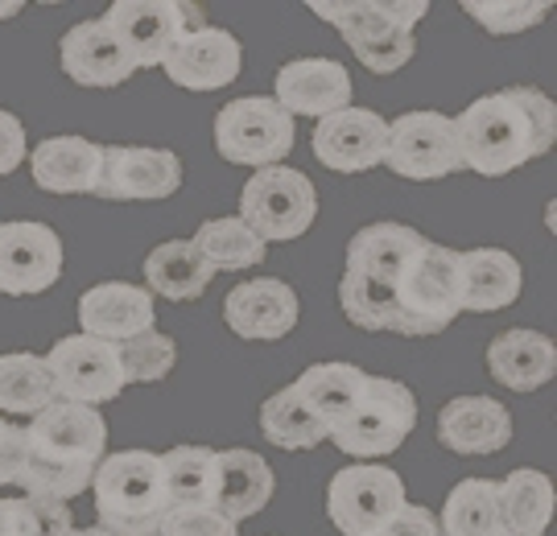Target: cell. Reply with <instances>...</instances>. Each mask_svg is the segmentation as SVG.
<instances>
[{
	"label": "cell",
	"instance_id": "6da1fadb",
	"mask_svg": "<svg viewBox=\"0 0 557 536\" xmlns=\"http://www.w3.org/2000/svg\"><path fill=\"white\" fill-rule=\"evenodd\" d=\"M462 170L483 178H504L524 161L545 158L557 140V108L537 87H504L479 96L455 116Z\"/></svg>",
	"mask_w": 557,
	"mask_h": 536
},
{
	"label": "cell",
	"instance_id": "7a4b0ae2",
	"mask_svg": "<svg viewBox=\"0 0 557 536\" xmlns=\"http://www.w3.org/2000/svg\"><path fill=\"white\" fill-rule=\"evenodd\" d=\"M25 478L21 496L71 503L75 496L91 491V478L108 458V421L100 409L54 400L25 425Z\"/></svg>",
	"mask_w": 557,
	"mask_h": 536
},
{
	"label": "cell",
	"instance_id": "3957f363",
	"mask_svg": "<svg viewBox=\"0 0 557 536\" xmlns=\"http://www.w3.org/2000/svg\"><path fill=\"white\" fill-rule=\"evenodd\" d=\"M96 516L112 536H158L170 512L165 483H161V454L153 450H120L100 462L91 478Z\"/></svg>",
	"mask_w": 557,
	"mask_h": 536
},
{
	"label": "cell",
	"instance_id": "277c9868",
	"mask_svg": "<svg viewBox=\"0 0 557 536\" xmlns=\"http://www.w3.org/2000/svg\"><path fill=\"white\" fill-rule=\"evenodd\" d=\"M462 314V294H458V252L425 239L409 273L397 281V335L430 338L442 335L450 322Z\"/></svg>",
	"mask_w": 557,
	"mask_h": 536
},
{
	"label": "cell",
	"instance_id": "5b68a950",
	"mask_svg": "<svg viewBox=\"0 0 557 536\" xmlns=\"http://www.w3.org/2000/svg\"><path fill=\"white\" fill-rule=\"evenodd\" d=\"M239 219L257 232L264 244H289L306 236L319 219L314 182L289 165L257 170L239 190Z\"/></svg>",
	"mask_w": 557,
	"mask_h": 536
},
{
	"label": "cell",
	"instance_id": "8992f818",
	"mask_svg": "<svg viewBox=\"0 0 557 536\" xmlns=\"http://www.w3.org/2000/svg\"><path fill=\"white\" fill-rule=\"evenodd\" d=\"M418 429V400L413 392L388 376H368L363 397L351 417L338 425L326 441L351 458H384L405 446V437Z\"/></svg>",
	"mask_w": 557,
	"mask_h": 536
},
{
	"label": "cell",
	"instance_id": "52a82bcc",
	"mask_svg": "<svg viewBox=\"0 0 557 536\" xmlns=\"http://www.w3.org/2000/svg\"><path fill=\"white\" fill-rule=\"evenodd\" d=\"M294 116L273 96H239L215 116V149L232 165L269 170L281 165L294 149Z\"/></svg>",
	"mask_w": 557,
	"mask_h": 536
},
{
	"label": "cell",
	"instance_id": "ba28073f",
	"mask_svg": "<svg viewBox=\"0 0 557 536\" xmlns=\"http://www.w3.org/2000/svg\"><path fill=\"white\" fill-rule=\"evenodd\" d=\"M108 29L116 34L120 50L128 54L133 71L161 66L178 38L207 25V13L190 0H116L108 9Z\"/></svg>",
	"mask_w": 557,
	"mask_h": 536
},
{
	"label": "cell",
	"instance_id": "9c48e42d",
	"mask_svg": "<svg viewBox=\"0 0 557 536\" xmlns=\"http://www.w3.org/2000/svg\"><path fill=\"white\" fill-rule=\"evenodd\" d=\"M409 503L393 466H343L326 487V516L343 536H376Z\"/></svg>",
	"mask_w": 557,
	"mask_h": 536
},
{
	"label": "cell",
	"instance_id": "30bf717a",
	"mask_svg": "<svg viewBox=\"0 0 557 536\" xmlns=\"http://www.w3.org/2000/svg\"><path fill=\"white\" fill-rule=\"evenodd\" d=\"M384 165L405 182H442L462 170L455 116L442 112H405L388 124Z\"/></svg>",
	"mask_w": 557,
	"mask_h": 536
},
{
	"label": "cell",
	"instance_id": "8fae6325",
	"mask_svg": "<svg viewBox=\"0 0 557 536\" xmlns=\"http://www.w3.org/2000/svg\"><path fill=\"white\" fill-rule=\"evenodd\" d=\"M46 367H50V379H54V392L59 400H71V404H87V409H100L108 400H116L128 384H124V372H120V356L116 342H100V338L87 335H66L50 347Z\"/></svg>",
	"mask_w": 557,
	"mask_h": 536
},
{
	"label": "cell",
	"instance_id": "7c38bea8",
	"mask_svg": "<svg viewBox=\"0 0 557 536\" xmlns=\"http://www.w3.org/2000/svg\"><path fill=\"white\" fill-rule=\"evenodd\" d=\"M182 186V158L145 145H100L96 199L103 202H158Z\"/></svg>",
	"mask_w": 557,
	"mask_h": 536
},
{
	"label": "cell",
	"instance_id": "4fadbf2b",
	"mask_svg": "<svg viewBox=\"0 0 557 536\" xmlns=\"http://www.w3.org/2000/svg\"><path fill=\"white\" fill-rule=\"evenodd\" d=\"M62 277V239L50 223L9 219L0 223V294L34 298Z\"/></svg>",
	"mask_w": 557,
	"mask_h": 536
},
{
	"label": "cell",
	"instance_id": "5bb4252c",
	"mask_svg": "<svg viewBox=\"0 0 557 536\" xmlns=\"http://www.w3.org/2000/svg\"><path fill=\"white\" fill-rule=\"evenodd\" d=\"M388 149V120L372 108H343L319 120L314 128V158L335 174H363L384 165Z\"/></svg>",
	"mask_w": 557,
	"mask_h": 536
},
{
	"label": "cell",
	"instance_id": "9a60e30c",
	"mask_svg": "<svg viewBox=\"0 0 557 536\" xmlns=\"http://www.w3.org/2000/svg\"><path fill=\"white\" fill-rule=\"evenodd\" d=\"M161 71H165V79L186 91H220L239 79L244 50H239L236 34H227L220 25H202L195 34L178 38V46L161 62Z\"/></svg>",
	"mask_w": 557,
	"mask_h": 536
},
{
	"label": "cell",
	"instance_id": "2e32d148",
	"mask_svg": "<svg viewBox=\"0 0 557 536\" xmlns=\"http://www.w3.org/2000/svg\"><path fill=\"white\" fill-rule=\"evenodd\" d=\"M298 294H294V285H285L277 277L239 281L236 289L223 298V322L239 338H252V342H277L298 326Z\"/></svg>",
	"mask_w": 557,
	"mask_h": 536
},
{
	"label": "cell",
	"instance_id": "e0dca14e",
	"mask_svg": "<svg viewBox=\"0 0 557 536\" xmlns=\"http://www.w3.org/2000/svg\"><path fill=\"white\" fill-rule=\"evenodd\" d=\"M273 100L289 116L326 120L343 108H351V75L335 59H294L277 71Z\"/></svg>",
	"mask_w": 557,
	"mask_h": 536
},
{
	"label": "cell",
	"instance_id": "ac0fdd59",
	"mask_svg": "<svg viewBox=\"0 0 557 536\" xmlns=\"http://www.w3.org/2000/svg\"><path fill=\"white\" fill-rule=\"evenodd\" d=\"M153 294L128 281H103L79 298V326L87 338L100 342H128L153 331Z\"/></svg>",
	"mask_w": 557,
	"mask_h": 536
},
{
	"label": "cell",
	"instance_id": "d6986e66",
	"mask_svg": "<svg viewBox=\"0 0 557 536\" xmlns=\"http://www.w3.org/2000/svg\"><path fill=\"white\" fill-rule=\"evenodd\" d=\"M59 62L62 71L71 75V83L79 87H120V83L133 75V62L120 50L116 34L108 29L103 17L79 21L71 25L59 41Z\"/></svg>",
	"mask_w": 557,
	"mask_h": 536
},
{
	"label": "cell",
	"instance_id": "ffe728a7",
	"mask_svg": "<svg viewBox=\"0 0 557 536\" xmlns=\"http://www.w3.org/2000/svg\"><path fill=\"white\" fill-rule=\"evenodd\" d=\"M438 441L450 454H496L512 441V413L492 397H455L438 413Z\"/></svg>",
	"mask_w": 557,
	"mask_h": 536
},
{
	"label": "cell",
	"instance_id": "44dd1931",
	"mask_svg": "<svg viewBox=\"0 0 557 536\" xmlns=\"http://www.w3.org/2000/svg\"><path fill=\"white\" fill-rule=\"evenodd\" d=\"M524 289L520 260L504 248H471L458 252V294L462 314H496L508 310Z\"/></svg>",
	"mask_w": 557,
	"mask_h": 536
},
{
	"label": "cell",
	"instance_id": "7402d4cb",
	"mask_svg": "<svg viewBox=\"0 0 557 536\" xmlns=\"http://www.w3.org/2000/svg\"><path fill=\"white\" fill-rule=\"evenodd\" d=\"M487 372H492L496 384L512 388V392H537L557 372L554 338L541 335V331H529V326L504 331L487 347Z\"/></svg>",
	"mask_w": 557,
	"mask_h": 536
},
{
	"label": "cell",
	"instance_id": "603a6c76",
	"mask_svg": "<svg viewBox=\"0 0 557 536\" xmlns=\"http://www.w3.org/2000/svg\"><path fill=\"white\" fill-rule=\"evenodd\" d=\"M273 491H277V475L260 454H252V450H223V454H215L211 508H220L232 524L260 516L269 508Z\"/></svg>",
	"mask_w": 557,
	"mask_h": 536
},
{
	"label": "cell",
	"instance_id": "cb8c5ba5",
	"mask_svg": "<svg viewBox=\"0 0 557 536\" xmlns=\"http://www.w3.org/2000/svg\"><path fill=\"white\" fill-rule=\"evenodd\" d=\"M29 174L46 195H96L100 145L87 137H50L29 149Z\"/></svg>",
	"mask_w": 557,
	"mask_h": 536
},
{
	"label": "cell",
	"instance_id": "d4e9b609",
	"mask_svg": "<svg viewBox=\"0 0 557 536\" xmlns=\"http://www.w3.org/2000/svg\"><path fill=\"white\" fill-rule=\"evenodd\" d=\"M421 248H425V236L405 227V223H368L347 244V273H363V277L397 285L409 273V264L418 260Z\"/></svg>",
	"mask_w": 557,
	"mask_h": 536
},
{
	"label": "cell",
	"instance_id": "484cf974",
	"mask_svg": "<svg viewBox=\"0 0 557 536\" xmlns=\"http://www.w3.org/2000/svg\"><path fill=\"white\" fill-rule=\"evenodd\" d=\"M363 384H368V372H359L356 363H314V367H306L289 388H294V397L314 413L319 425H326V434H335L343 421L351 417V409L359 404L363 397Z\"/></svg>",
	"mask_w": 557,
	"mask_h": 536
},
{
	"label": "cell",
	"instance_id": "4316f807",
	"mask_svg": "<svg viewBox=\"0 0 557 536\" xmlns=\"http://www.w3.org/2000/svg\"><path fill=\"white\" fill-rule=\"evenodd\" d=\"M496 516L504 536H541L554 520V483L520 466L496 483Z\"/></svg>",
	"mask_w": 557,
	"mask_h": 536
},
{
	"label": "cell",
	"instance_id": "83f0119b",
	"mask_svg": "<svg viewBox=\"0 0 557 536\" xmlns=\"http://www.w3.org/2000/svg\"><path fill=\"white\" fill-rule=\"evenodd\" d=\"M145 281H149V294H158V298L195 301L211 289L215 273L190 239H165L145 257Z\"/></svg>",
	"mask_w": 557,
	"mask_h": 536
},
{
	"label": "cell",
	"instance_id": "f1b7e54d",
	"mask_svg": "<svg viewBox=\"0 0 557 536\" xmlns=\"http://www.w3.org/2000/svg\"><path fill=\"white\" fill-rule=\"evenodd\" d=\"M59 400L54 379L46 359L13 351L0 356V417H38L41 409H50Z\"/></svg>",
	"mask_w": 557,
	"mask_h": 536
},
{
	"label": "cell",
	"instance_id": "f546056e",
	"mask_svg": "<svg viewBox=\"0 0 557 536\" xmlns=\"http://www.w3.org/2000/svg\"><path fill=\"white\" fill-rule=\"evenodd\" d=\"M190 244H195V248H199V257L211 264V273L257 269L260 260H264V252H269V244H264V239H260L239 215L202 223Z\"/></svg>",
	"mask_w": 557,
	"mask_h": 536
},
{
	"label": "cell",
	"instance_id": "4dcf8cb0",
	"mask_svg": "<svg viewBox=\"0 0 557 536\" xmlns=\"http://www.w3.org/2000/svg\"><path fill=\"white\" fill-rule=\"evenodd\" d=\"M438 536H499L496 483L462 478L438 512Z\"/></svg>",
	"mask_w": 557,
	"mask_h": 536
},
{
	"label": "cell",
	"instance_id": "1f68e13d",
	"mask_svg": "<svg viewBox=\"0 0 557 536\" xmlns=\"http://www.w3.org/2000/svg\"><path fill=\"white\" fill-rule=\"evenodd\" d=\"M260 434L281 450H314L326 441V425L314 421V413L294 397V388H281L260 404Z\"/></svg>",
	"mask_w": 557,
	"mask_h": 536
},
{
	"label": "cell",
	"instance_id": "d6a6232c",
	"mask_svg": "<svg viewBox=\"0 0 557 536\" xmlns=\"http://www.w3.org/2000/svg\"><path fill=\"white\" fill-rule=\"evenodd\" d=\"M338 306L359 331H393L397 326V285L363 273H343Z\"/></svg>",
	"mask_w": 557,
	"mask_h": 536
},
{
	"label": "cell",
	"instance_id": "836d02e7",
	"mask_svg": "<svg viewBox=\"0 0 557 536\" xmlns=\"http://www.w3.org/2000/svg\"><path fill=\"white\" fill-rule=\"evenodd\" d=\"M161 483L170 503H211L215 491V450L207 446H174L161 454Z\"/></svg>",
	"mask_w": 557,
	"mask_h": 536
},
{
	"label": "cell",
	"instance_id": "e575fe53",
	"mask_svg": "<svg viewBox=\"0 0 557 536\" xmlns=\"http://www.w3.org/2000/svg\"><path fill=\"white\" fill-rule=\"evenodd\" d=\"M75 528L66 503L4 491L0 496V536H66Z\"/></svg>",
	"mask_w": 557,
	"mask_h": 536
},
{
	"label": "cell",
	"instance_id": "d590c367",
	"mask_svg": "<svg viewBox=\"0 0 557 536\" xmlns=\"http://www.w3.org/2000/svg\"><path fill=\"white\" fill-rule=\"evenodd\" d=\"M120 356V372H124V384H153V379H165L178 363V342L161 331H145V335L128 338V342H116Z\"/></svg>",
	"mask_w": 557,
	"mask_h": 536
},
{
	"label": "cell",
	"instance_id": "8d00e7d4",
	"mask_svg": "<svg viewBox=\"0 0 557 536\" xmlns=\"http://www.w3.org/2000/svg\"><path fill=\"white\" fill-rule=\"evenodd\" d=\"M549 9H554L549 0H537V4L533 0H462V13L479 21L487 34H499V38L533 29Z\"/></svg>",
	"mask_w": 557,
	"mask_h": 536
},
{
	"label": "cell",
	"instance_id": "74e56055",
	"mask_svg": "<svg viewBox=\"0 0 557 536\" xmlns=\"http://www.w3.org/2000/svg\"><path fill=\"white\" fill-rule=\"evenodd\" d=\"M158 536H239V524L211 503H170Z\"/></svg>",
	"mask_w": 557,
	"mask_h": 536
},
{
	"label": "cell",
	"instance_id": "f35d334b",
	"mask_svg": "<svg viewBox=\"0 0 557 536\" xmlns=\"http://www.w3.org/2000/svg\"><path fill=\"white\" fill-rule=\"evenodd\" d=\"M413 54H418V41H413V34H388V38L380 41H368V46H359L356 59L372 71V75H397L400 66H409L413 62Z\"/></svg>",
	"mask_w": 557,
	"mask_h": 536
},
{
	"label": "cell",
	"instance_id": "ab89813d",
	"mask_svg": "<svg viewBox=\"0 0 557 536\" xmlns=\"http://www.w3.org/2000/svg\"><path fill=\"white\" fill-rule=\"evenodd\" d=\"M25 462H29L25 425H17V421H9V417H0V496H4V491H21Z\"/></svg>",
	"mask_w": 557,
	"mask_h": 536
},
{
	"label": "cell",
	"instance_id": "60d3db41",
	"mask_svg": "<svg viewBox=\"0 0 557 536\" xmlns=\"http://www.w3.org/2000/svg\"><path fill=\"white\" fill-rule=\"evenodd\" d=\"M25 158H29L25 124H21L13 112H4V108H0V178H9Z\"/></svg>",
	"mask_w": 557,
	"mask_h": 536
},
{
	"label": "cell",
	"instance_id": "b9f144b4",
	"mask_svg": "<svg viewBox=\"0 0 557 536\" xmlns=\"http://www.w3.org/2000/svg\"><path fill=\"white\" fill-rule=\"evenodd\" d=\"M376 536H438V516L421 503H405Z\"/></svg>",
	"mask_w": 557,
	"mask_h": 536
},
{
	"label": "cell",
	"instance_id": "7bdbcfd3",
	"mask_svg": "<svg viewBox=\"0 0 557 536\" xmlns=\"http://www.w3.org/2000/svg\"><path fill=\"white\" fill-rule=\"evenodd\" d=\"M21 9H25V4H21V0H0V21L17 17Z\"/></svg>",
	"mask_w": 557,
	"mask_h": 536
},
{
	"label": "cell",
	"instance_id": "ee69618b",
	"mask_svg": "<svg viewBox=\"0 0 557 536\" xmlns=\"http://www.w3.org/2000/svg\"><path fill=\"white\" fill-rule=\"evenodd\" d=\"M66 536H112L108 533V528H100V524H96V528H71V533Z\"/></svg>",
	"mask_w": 557,
	"mask_h": 536
},
{
	"label": "cell",
	"instance_id": "f6af8a7d",
	"mask_svg": "<svg viewBox=\"0 0 557 536\" xmlns=\"http://www.w3.org/2000/svg\"><path fill=\"white\" fill-rule=\"evenodd\" d=\"M499 536H504V533H499Z\"/></svg>",
	"mask_w": 557,
	"mask_h": 536
}]
</instances>
